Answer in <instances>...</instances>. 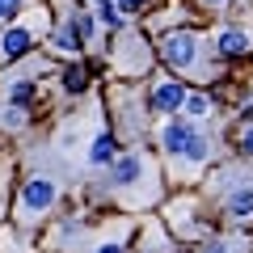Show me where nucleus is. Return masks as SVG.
I'll list each match as a JSON object with an SVG mask.
<instances>
[{"instance_id": "nucleus-20", "label": "nucleus", "mask_w": 253, "mask_h": 253, "mask_svg": "<svg viewBox=\"0 0 253 253\" xmlns=\"http://www.w3.org/2000/svg\"><path fill=\"white\" fill-rule=\"evenodd\" d=\"M0 253H30V245L21 241L13 228H0Z\"/></svg>"}, {"instance_id": "nucleus-3", "label": "nucleus", "mask_w": 253, "mask_h": 253, "mask_svg": "<svg viewBox=\"0 0 253 253\" xmlns=\"http://www.w3.org/2000/svg\"><path fill=\"white\" fill-rule=\"evenodd\" d=\"M51 30V17H46V9H26L17 21H9V26L0 30V63H17L26 59V55H34V46L42 42V34Z\"/></svg>"}, {"instance_id": "nucleus-15", "label": "nucleus", "mask_w": 253, "mask_h": 253, "mask_svg": "<svg viewBox=\"0 0 253 253\" xmlns=\"http://www.w3.org/2000/svg\"><path fill=\"white\" fill-rule=\"evenodd\" d=\"M34 93H38V84L30 81V76H21V81L9 84V106H13V110H26L30 101H34Z\"/></svg>"}, {"instance_id": "nucleus-2", "label": "nucleus", "mask_w": 253, "mask_h": 253, "mask_svg": "<svg viewBox=\"0 0 253 253\" xmlns=\"http://www.w3.org/2000/svg\"><path fill=\"white\" fill-rule=\"evenodd\" d=\"M211 42L199 30H169L161 38V59L169 63L177 76H194V81H211L219 76V63H207Z\"/></svg>"}, {"instance_id": "nucleus-23", "label": "nucleus", "mask_w": 253, "mask_h": 253, "mask_svg": "<svg viewBox=\"0 0 253 253\" xmlns=\"http://www.w3.org/2000/svg\"><path fill=\"white\" fill-rule=\"evenodd\" d=\"M118 4V13H123V17H131V13H144L148 9V0H114Z\"/></svg>"}, {"instance_id": "nucleus-16", "label": "nucleus", "mask_w": 253, "mask_h": 253, "mask_svg": "<svg viewBox=\"0 0 253 253\" xmlns=\"http://www.w3.org/2000/svg\"><path fill=\"white\" fill-rule=\"evenodd\" d=\"M181 114H186L190 123H199V118H211V114H215V101H211L207 93H190V97H186V110H181Z\"/></svg>"}, {"instance_id": "nucleus-4", "label": "nucleus", "mask_w": 253, "mask_h": 253, "mask_svg": "<svg viewBox=\"0 0 253 253\" xmlns=\"http://www.w3.org/2000/svg\"><path fill=\"white\" fill-rule=\"evenodd\" d=\"M219 199V211H224L232 224H249L253 219V173H241V169H219L211 177V186Z\"/></svg>"}, {"instance_id": "nucleus-13", "label": "nucleus", "mask_w": 253, "mask_h": 253, "mask_svg": "<svg viewBox=\"0 0 253 253\" xmlns=\"http://www.w3.org/2000/svg\"><path fill=\"white\" fill-rule=\"evenodd\" d=\"M139 245H144V253H173L177 245H173V236L165 232L156 219H148L144 224V232H139Z\"/></svg>"}, {"instance_id": "nucleus-10", "label": "nucleus", "mask_w": 253, "mask_h": 253, "mask_svg": "<svg viewBox=\"0 0 253 253\" xmlns=\"http://www.w3.org/2000/svg\"><path fill=\"white\" fill-rule=\"evenodd\" d=\"M211 51H215L219 59H245V55H253V30L249 26H224V30H215Z\"/></svg>"}, {"instance_id": "nucleus-6", "label": "nucleus", "mask_w": 253, "mask_h": 253, "mask_svg": "<svg viewBox=\"0 0 253 253\" xmlns=\"http://www.w3.org/2000/svg\"><path fill=\"white\" fill-rule=\"evenodd\" d=\"M186 97H190V89L181 84V76H161V81L148 84V110L161 118H177L186 110Z\"/></svg>"}, {"instance_id": "nucleus-19", "label": "nucleus", "mask_w": 253, "mask_h": 253, "mask_svg": "<svg viewBox=\"0 0 253 253\" xmlns=\"http://www.w3.org/2000/svg\"><path fill=\"white\" fill-rule=\"evenodd\" d=\"M26 9H34L30 0H0V26H9V21H17Z\"/></svg>"}, {"instance_id": "nucleus-8", "label": "nucleus", "mask_w": 253, "mask_h": 253, "mask_svg": "<svg viewBox=\"0 0 253 253\" xmlns=\"http://www.w3.org/2000/svg\"><path fill=\"white\" fill-rule=\"evenodd\" d=\"M110 63H114L118 76H144L148 63H152V51H148V42L139 34H126L123 42L114 46V55H110Z\"/></svg>"}, {"instance_id": "nucleus-22", "label": "nucleus", "mask_w": 253, "mask_h": 253, "mask_svg": "<svg viewBox=\"0 0 253 253\" xmlns=\"http://www.w3.org/2000/svg\"><path fill=\"white\" fill-rule=\"evenodd\" d=\"M236 152L245 161H253V123H241V131H236Z\"/></svg>"}, {"instance_id": "nucleus-1", "label": "nucleus", "mask_w": 253, "mask_h": 253, "mask_svg": "<svg viewBox=\"0 0 253 253\" xmlns=\"http://www.w3.org/2000/svg\"><path fill=\"white\" fill-rule=\"evenodd\" d=\"M106 194L126 207H148L161 199V181H156V161L148 152H123L110 165L106 177Z\"/></svg>"}, {"instance_id": "nucleus-9", "label": "nucleus", "mask_w": 253, "mask_h": 253, "mask_svg": "<svg viewBox=\"0 0 253 253\" xmlns=\"http://www.w3.org/2000/svg\"><path fill=\"white\" fill-rule=\"evenodd\" d=\"M207 161H215V144H211V135H207V131H199V135H194V144H190L186 152H181L177 161L169 165V169L177 173L181 181H194L203 169H207Z\"/></svg>"}, {"instance_id": "nucleus-18", "label": "nucleus", "mask_w": 253, "mask_h": 253, "mask_svg": "<svg viewBox=\"0 0 253 253\" xmlns=\"http://www.w3.org/2000/svg\"><path fill=\"white\" fill-rule=\"evenodd\" d=\"M97 21L110 26V30H123V13H118L114 0H97Z\"/></svg>"}, {"instance_id": "nucleus-12", "label": "nucleus", "mask_w": 253, "mask_h": 253, "mask_svg": "<svg viewBox=\"0 0 253 253\" xmlns=\"http://www.w3.org/2000/svg\"><path fill=\"white\" fill-rule=\"evenodd\" d=\"M81 42H84V38H81V30H76V17L68 13V17H63V26L51 34V46H55L59 55H76V51H81Z\"/></svg>"}, {"instance_id": "nucleus-17", "label": "nucleus", "mask_w": 253, "mask_h": 253, "mask_svg": "<svg viewBox=\"0 0 253 253\" xmlns=\"http://www.w3.org/2000/svg\"><path fill=\"white\" fill-rule=\"evenodd\" d=\"M63 89H68V93H84V89H89V72H84L81 63H72V68L63 72Z\"/></svg>"}, {"instance_id": "nucleus-21", "label": "nucleus", "mask_w": 253, "mask_h": 253, "mask_svg": "<svg viewBox=\"0 0 253 253\" xmlns=\"http://www.w3.org/2000/svg\"><path fill=\"white\" fill-rule=\"evenodd\" d=\"M72 17H76L81 38H84V42H93V34H97V21H93V13H89V9H72Z\"/></svg>"}, {"instance_id": "nucleus-7", "label": "nucleus", "mask_w": 253, "mask_h": 253, "mask_svg": "<svg viewBox=\"0 0 253 253\" xmlns=\"http://www.w3.org/2000/svg\"><path fill=\"white\" fill-rule=\"evenodd\" d=\"M199 131H203V126H199V123H190L186 114L165 118V123H161V131H156V139H161V156L173 165V161H177V156L186 152L190 144H194V135H199Z\"/></svg>"}, {"instance_id": "nucleus-25", "label": "nucleus", "mask_w": 253, "mask_h": 253, "mask_svg": "<svg viewBox=\"0 0 253 253\" xmlns=\"http://www.w3.org/2000/svg\"><path fill=\"white\" fill-rule=\"evenodd\" d=\"M203 9H224V4H232V0H199Z\"/></svg>"}, {"instance_id": "nucleus-24", "label": "nucleus", "mask_w": 253, "mask_h": 253, "mask_svg": "<svg viewBox=\"0 0 253 253\" xmlns=\"http://www.w3.org/2000/svg\"><path fill=\"white\" fill-rule=\"evenodd\" d=\"M97 253H123V241H101Z\"/></svg>"}, {"instance_id": "nucleus-5", "label": "nucleus", "mask_w": 253, "mask_h": 253, "mask_svg": "<svg viewBox=\"0 0 253 253\" xmlns=\"http://www.w3.org/2000/svg\"><path fill=\"white\" fill-rule=\"evenodd\" d=\"M55 203H59V181H55L51 173H30L26 186H21V194H17V224L21 228H38L55 211Z\"/></svg>"}, {"instance_id": "nucleus-11", "label": "nucleus", "mask_w": 253, "mask_h": 253, "mask_svg": "<svg viewBox=\"0 0 253 253\" xmlns=\"http://www.w3.org/2000/svg\"><path fill=\"white\" fill-rule=\"evenodd\" d=\"M114 161H118V139H114V131H97L93 144H89V165H93V169H106V165H114Z\"/></svg>"}, {"instance_id": "nucleus-14", "label": "nucleus", "mask_w": 253, "mask_h": 253, "mask_svg": "<svg viewBox=\"0 0 253 253\" xmlns=\"http://www.w3.org/2000/svg\"><path fill=\"white\" fill-rule=\"evenodd\" d=\"M199 253H249V241L245 236H207Z\"/></svg>"}]
</instances>
